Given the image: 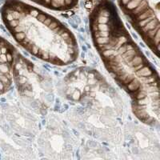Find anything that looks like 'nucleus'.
Returning <instances> with one entry per match:
<instances>
[{"label":"nucleus","mask_w":160,"mask_h":160,"mask_svg":"<svg viewBox=\"0 0 160 160\" xmlns=\"http://www.w3.org/2000/svg\"><path fill=\"white\" fill-rule=\"evenodd\" d=\"M17 54L11 42L0 36V95L9 91L13 84Z\"/></svg>","instance_id":"3"},{"label":"nucleus","mask_w":160,"mask_h":160,"mask_svg":"<svg viewBox=\"0 0 160 160\" xmlns=\"http://www.w3.org/2000/svg\"><path fill=\"white\" fill-rule=\"evenodd\" d=\"M91 34L105 68L130 97L136 118L145 124H158V71L110 7L102 6L95 12Z\"/></svg>","instance_id":"1"},{"label":"nucleus","mask_w":160,"mask_h":160,"mask_svg":"<svg viewBox=\"0 0 160 160\" xmlns=\"http://www.w3.org/2000/svg\"><path fill=\"white\" fill-rule=\"evenodd\" d=\"M2 21L15 41L31 55L55 66H67L79 50L72 31L58 20L16 0L2 9Z\"/></svg>","instance_id":"2"}]
</instances>
